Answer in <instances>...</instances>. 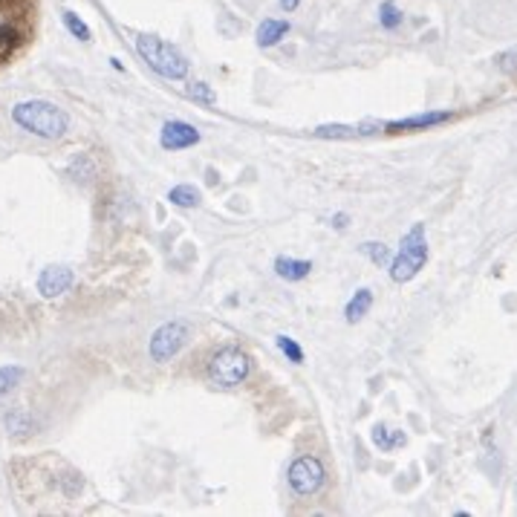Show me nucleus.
Instances as JSON below:
<instances>
[{"label":"nucleus","mask_w":517,"mask_h":517,"mask_svg":"<svg viewBox=\"0 0 517 517\" xmlns=\"http://www.w3.org/2000/svg\"><path fill=\"white\" fill-rule=\"evenodd\" d=\"M15 125L29 130L32 136L41 139H61L70 127V116L64 113L61 107H55L52 102H43V98H32V102H20L12 107Z\"/></svg>","instance_id":"1"},{"label":"nucleus","mask_w":517,"mask_h":517,"mask_svg":"<svg viewBox=\"0 0 517 517\" xmlns=\"http://www.w3.org/2000/svg\"><path fill=\"white\" fill-rule=\"evenodd\" d=\"M136 52L153 73L162 75V79L180 81V79L189 75V58H185V55L174 47V43L162 41L157 35H139L136 38Z\"/></svg>","instance_id":"2"},{"label":"nucleus","mask_w":517,"mask_h":517,"mask_svg":"<svg viewBox=\"0 0 517 517\" xmlns=\"http://www.w3.org/2000/svg\"><path fill=\"white\" fill-rule=\"evenodd\" d=\"M425 263H428V237H425V226L416 223L411 232L402 237L399 251H396L390 260V266H388L390 278L396 283H408L425 269Z\"/></svg>","instance_id":"3"},{"label":"nucleus","mask_w":517,"mask_h":517,"mask_svg":"<svg viewBox=\"0 0 517 517\" xmlns=\"http://www.w3.org/2000/svg\"><path fill=\"white\" fill-rule=\"evenodd\" d=\"M249 373H251V359L240 347H220L208 359V379L217 388H237V384H243L249 379Z\"/></svg>","instance_id":"4"},{"label":"nucleus","mask_w":517,"mask_h":517,"mask_svg":"<svg viewBox=\"0 0 517 517\" xmlns=\"http://www.w3.org/2000/svg\"><path fill=\"white\" fill-rule=\"evenodd\" d=\"M286 480H289V489L298 494V498H313V494H318L324 489L327 471H324L321 459L306 454V457L292 459L289 471H286Z\"/></svg>","instance_id":"5"},{"label":"nucleus","mask_w":517,"mask_h":517,"mask_svg":"<svg viewBox=\"0 0 517 517\" xmlns=\"http://www.w3.org/2000/svg\"><path fill=\"white\" fill-rule=\"evenodd\" d=\"M189 338H191L189 324L185 321H168L150 336L148 353H150L153 361H157V365H165V361H171L185 344H189Z\"/></svg>","instance_id":"6"},{"label":"nucleus","mask_w":517,"mask_h":517,"mask_svg":"<svg viewBox=\"0 0 517 517\" xmlns=\"http://www.w3.org/2000/svg\"><path fill=\"white\" fill-rule=\"evenodd\" d=\"M197 142H200V130L189 122H182V119H171L159 130V145L165 150H185V148H194Z\"/></svg>","instance_id":"7"},{"label":"nucleus","mask_w":517,"mask_h":517,"mask_svg":"<svg viewBox=\"0 0 517 517\" xmlns=\"http://www.w3.org/2000/svg\"><path fill=\"white\" fill-rule=\"evenodd\" d=\"M454 119L448 110H428V113H416L408 119H396V122H384V134H413V130H428L436 125H445Z\"/></svg>","instance_id":"8"},{"label":"nucleus","mask_w":517,"mask_h":517,"mask_svg":"<svg viewBox=\"0 0 517 517\" xmlns=\"http://www.w3.org/2000/svg\"><path fill=\"white\" fill-rule=\"evenodd\" d=\"M73 281H75V274L70 266H47L38 278V292L43 298H58V295L70 289Z\"/></svg>","instance_id":"9"},{"label":"nucleus","mask_w":517,"mask_h":517,"mask_svg":"<svg viewBox=\"0 0 517 517\" xmlns=\"http://www.w3.org/2000/svg\"><path fill=\"white\" fill-rule=\"evenodd\" d=\"M310 272H313V260L286 258V255H278V258H274V274H278L281 281L298 283V281H304V278H310Z\"/></svg>","instance_id":"10"},{"label":"nucleus","mask_w":517,"mask_h":517,"mask_svg":"<svg viewBox=\"0 0 517 517\" xmlns=\"http://www.w3.org/2000/svg\"><path fill=\"white\" fill-rule=\"evenodd\" d=\"M289 20H281V18H266L263 24L258 27V47L269 50V47H278V43L289 35Z\"/></svg>","instance_id":"11"},{"label":"nucleus","mask_w":517,"mask_h":517,"mask_svg":"<svg viewBox=\"0 0 517 517\" xmlns=\"http://www.w3.org/2000/svg\"><path fill=\"white\" fill-rule=\"evenodd\" d=\"M370 439H373V445H376L379 451H384V454H390V451H396L399 445L408 443V436H405L402 431H390L388 425H373V431H370Z\"/></svg>","instance_id":"12"},{"label":"nucleus","mask_w":517,"mask_h":517,"mask_svg":"<svg viewBox=\"0 0 517 517\" xmlns=\"http://www.w3.org/2000/svg\"><path fill=\"white\" fill-rule=\"evenodd\" d=\"M370 306H373V292L370 289H359L353 298L347 301V306H344V318L350 324H356V321H361L367 313H370Z\"/></svg>","instance_id":"13"},{"label":"nucleus","mask_w":517,"mask_h":517,"mask_svg":"<svg viewBox=\"0 0 517 517\" xmlns=\"http://www.w3.org/2000/svg\"><path fill=\"white\" fill-rule=\"evenodd\" d=\"M203 200L200 189H194V185H174L168 191V203L177 205V208H197Z\"/></svg>","instance_id":"14"},{"label":"nucleus","mask_w":517,"mask_h":517,"mask_svg":"<svg viewBox=\"0 0 517 517\" xmlns=\"http://www.w3.org/2000/svg\"><path fill=\"white\" fill-rule=\"evenodd\" d=\"M402 20H405V15H402V9L396 6V0H382V4H379V24H382V29L396 32L402 27Z\"/></svg>","instance_id":"15"},{"label":"nucleus","mask_w":517,"mask_h":517,"mask_svg":"<svg viewBox=\"0 0 517 517\" xmlns=\"http://www.w3.org/2000/svg\"><path fill=\"white\" fill-rule=\"evenodd\" d=\"M18 41H20L18 27H15L9 18H0V58L12 52V50L18 47Z\"/></svg>","instance_id":"16"},{"label":"nucleus","mask_w":517,"mask_h":517,"mask_svg":"<svg viewBox=\"0 0 517 517\" xmlns=\"http://www.w3.org/2000/svg\"><path fill=\"white\" fill-rule=\"evenodd\" d=\"M313 134L318 139H356V125H321L315 127Z\"/></svg>","instance_id":"17"},{"label":"nucleus","mask_w":517,"mask_h":517,"mask_svg":"<svg viewBox=\"0 0 517 517\" xmlns=\"http://www.w3.org/2000/svg\"><path fill=\"white\" fill-rule=\"evenodd\" d=\"M274 344H278V350L286 356V361H292V365H304V347L295 338L278 336V338H274Z\"/></svg>","instance_id":"18"},{"label":"nucleus","mask_w":517,"mask_h":517,"mask_svg":"<svg viewBox=\"0 0 517 517\" xmlns=\"http://www.w3.org/2000/svg\"><path fill=\"white\" fill-rule=\"evenodd\" d=\"M20 382H24V367H18V365L0 367V396L12 393Z\"/></svg>","instance_id":"19"},{"label":"nucleus","mask_w":517,"mask_h":517,"mask_svg":"<svg viewBox=\"0 0 517 517\" xmlns=\"http://www.w3.org/2000/svg\"><path fill=\"white\" fill-rule=\"evenodd\" d=\"M359 251H361V255H365L370 263H376V266H390V260H393L390 249H388V246H382V243H361Z\"/></svg>","instance_id":"20"},{"label":"nucleus","mask_w":517,"mask_h":517,"mask_svg":"<svg viewBox=\"0 0 517 517\" xmlns=\"http://www.w3.org/2000/svg\"><path fill=\"white\" fill-rule=\"evenodd\" d=\"M64 27H67V32L73 38H79V41H90L93 38V32H90V27L84 24V20L75 15V12H64Z\"/></svg>","instance_id":"21"},{"label":"nucleus","mask_w":517,"mask_h":517,"mask_svg":"<svg viewBox=\"0 0 517 517\" xmlns=\"http://www.w3.org/2000/svg\"><path fill=\"white\" fill-rule=\"evenodd\" d=\"M189 98H194V102H200V104H214L217 102L212 84H205V81H191L189 84Z\"/></svg>","instance_id":"22"},{"label":"nucleus","mask_w":517,"mask_h":517,"mask_svg":"<svg viewBox=\"0 0 517 517\" xmlns=\"http://www.w3.org/2000/svg\"><path fill=\"white\" fill-rule=\"evenodd\" d=\"M6 428L12 431V436H27V431H32V422H27L24 411H15L12 416H6Z\"/></svg>","instance_id":"23"},{"label":"nucleus","mask_w":517,"mask_h":517,"mask_svg":"<svg viewBox=\"0 0 517 517\" xmlns=\"http://www.w3.org/2000/svg\"><path fill=\"white\" fill-rule=\"evenodd\" d=\"M329 226L338 228V232H341V228H347V226H350V217H347V214H333V220H329Z\"/></svg>","instance_id":"24"},{"label":"nucleus","mask_w":517,"mask_h":517,"mask_svg":"<svg viewBox=\"0 0 517 517\" xmlns=\"http://www.w3.org/2000/svg\"><path fill=\"white\" fill-rule=\"evenodd\" d=\"M281 6L286 9V12H295V9L301 6V0H281Z\"/></svg>","instance_id":"25"}]
</instances>
